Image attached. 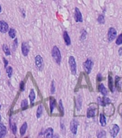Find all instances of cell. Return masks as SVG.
<instances>
[{
	"label": "cell",
	"instance_id": "1",
	"mask_svg": "<svg viewBox=\"0 0 122 138\" xmlns=\"http://www.w3.org/2000/svg\"><path fill=\"white\" fill-rule=\"evenodd\" d=\"M52 57L54 60V61L57 64L60 65L62 61V56L60 49L58 48L56 45H55L52 50Z\"/></svg>",
	"mask_w": 122,
	"mask_h": 138
},
{
	"label": "cell",
	"instance_id": "2",
	"mask_svg": "<svg viewBox=\"0 0 122 138\" xmlns=\"http://www.w3.org/2000/svg\"><path fill=\"white\" fill-rule=\"evenodd\" d=\"M68 63H69V66L70 69V71L72 73L73 75H76V72H77V66H76V62H75V59L73 56H70L69 59H68Z\"/></svg>",
	"mask_w": 122,
	"mask_h": 138
},
{
	"label": "cell",
	"instance_id": "3",
	"mask_svg": "<svg viewBox=\"0 0 122 138\" xmlns=\"http://www.w3.org/2000/svg\"><path fill=\"white\" fill-rule=\"evenodd\" d=\"M93 62L90 58H88L85 62L83 63V69L85 70V71L87 73V74L91 73L92 69H93Z\"/></svg>",
	"mask_w": 122,
	"mask_h": 138
},
{
	"label": "cell",
	"instance_id": "4",
	"mask_svg": "<svg viewBox=\"0 0 122 138\" xmlns=\"http://www.w3.org/2000/svg\"><path fill=\"white\" fill-rule=\"evenodd\" d=\"M34 63H35V66H36L37 69L39 70H42V69L44 68V61H43V58L41 55H37V56H35Z\"/></svg>",
	"mask_w": 122,
	"mask_h": 138
},
{
	"label": "cell",
	"instance_id": "5",
	"mask_svg": "<svg viewBox=\"0 0 122 138\" xmlns=\"http://www.w3.org/2000/svg\"><path fill=\"white\" fill-rule=\"evenodd\" d=\"M117 36V32L116 30L114 28H110L108 31V34H107V37H108V40L109 42H112L114 40Z\"/></svg>",
	"mask_w": 122,
	"mask_h": 138
},
{
	"label": "cell",
	"instance_id": "6",
	"mask_svg": "<svg viewBox=\"0 0 122 138\" xmlns=\"http://www.w3.org/2000/svg\"><path fill=\"white\" fill-rule=\"evenodd\" d=\"M120 130V128L119 127V125L117 124H112L111 126V128H110V135L112 138H116L117 136V135L119 134Z\"/></svg>",
	"mask_w": 122,
	"mask_h": 138
},
{
	"label": "cell",
	"instance_id": "7",
	"mask_svg": "<svg viewBox=\"0 0 122 138\" xmlns=\"http://www.w3.org/2000/svg\"><path fill=\"white\" fill-rule=\"evenodd\" d=\"M78 124H79V123H78V120H76V119H73V120L70 122V131H71V132H72L73 135H76V134H77Z\"/></svg>",
	"mask_w": 122,
	"mask_h": 138
},
{
	"label": "cell",
	"instance_id": "8",
	"mask_svg": "<svg viewBox=\"0 0 122 138\" xmlns=\"http://www.w3.org/2000/svg\"><path fill=\"white\" fill-rule=\"evenodd\" d=\"M21 49H22V55L24 56H27L29 53H30V46L29 44L27 42H23L22 43V46H21Z\"/></svg>",
	"mask_w": 122,
	"mask_h": 138
},
{
	"label": "cell",
	"instance_id": "9",
	"mask_svg": "<svg viewBox=\"0 0 122 138\" xmlns=\"http://www.w3.org/2000/svg\"><path fill=\"white\" fill-rule=\"evenodd\" d=\"M75 20L76 22H83V16L78 7L75 8Z\"/></svg>",
	"mask_w": 122,
	"mask_h": 138
},
{
	"label": "cell",
	"instance_id": "10",
	"mask_svg": "<svg viewBox=\"0 0 122 138\" xmlns=\"http://www.w3.org/2000/svg\"><path fill=\"white\" fill-rule=\"evenodd\" d=\"M9 25L6 22L0 20V32L2 33H6L9 30Z\"/></svg>",
	"mask_w": 122,
	"mask_h": 138
},
{
	"label": "cell",
	"instance_id": "11",
	"mask_svg": "<svg viewBox=\"0 0 122 138\" xmlns=\"http://www.w3.org/2000/svg\"><path fill=\"white\" fill-rule=\"evenodd\" d=\"M98 102L99 104V105L104 106H106L107 104H109L111 101L109 98H106V97H103V98L98 97Z\"/></svg>",
	"mask_w": 122,
	"mask_h": 138
},
{
	"label": "cell",
	"instance_id": "12",
	"mask_svg": "<svg viewBox=\"0 0 122 138\" xmlns=\"http://www.w3.org/2000/svg\"><path fill=\"white\" fill-rule=\"evenodd\" d=\"M7 127H5V125L3 124L2 122H0V138L5 137V135H7Z\"/></svg>",
	"mask_w": 122,
	"mask_h": 138
},
{
	"label": "cell",
	"instance_id": "13",
	"mask_svg": "<svg viewBox=\"0 0 122 138\" xmlns=\"http://www.w3.org/2000/svg\"><path fill=\"white\" fill-rule=\"evenodd\" d=\"M63 38H64V42H65V45H68V46L70 45L71 40H70V36H69L67 31H64V33H63Z\"/></svg>",
	"mask_w": 122,
	"mask_h": 138
},
{
	"label": "cell",
	"instance_id": "14",
	"mask_svg": "<svg viewBox=\"0 0 122 138\" xmlns=\"http://www.w3.org/2000/svg\"><path fill=\"white\" fill-rule=\"evenodd\" d=\"M98 91H99V92L103 96H106L107 94H108V91L106 89V88L104 86V85L101 83V84H100L99 86H98Z\"/></svg>",
	"mask_w": 122,
	"mask_h": 138
},
{
	"label": "cell",
	"instance_id": "15",
	"mask_svg": "<svg viewBox=\"0 0 122 138\" xmlns=\"http://www.w3.org/2000/svg\"><path fill=\"white\" fill-rule=\"evenodd\" d=\"M44 136L45 138H53V129L51 127L48 128L44 132Z\"/></svg>",
	"mask_w": 122,
	"mask_h": 138
},
{
	"label": "cell",
	"instance_id": "16",
	"mask_svg": "<svg viewBox=\"0 0 122 138\" xmlns=\"http://www.w3.org/2000/svg\"><path fill=\"white\" fill-rule=\"evenodd\" d=\"M95 116V109L94 108L90 107L88 108L87 110V117L88 118H92L94 117Z\"/></svg>",
	"mask_w": 122,
	"mask_h": 138
},
{
	"label": "cell",
	"instance_id": "17",
	"mask_svg": "<svg viewBox=\"0 0 122 138\" xmlns=\"http://www.w3.org/2000/svg\"><path fill=\"white\" fill-rule=\"evenodd\" d=\"M35 98H36V94H35V92H34V89H31L30 94H29V99H30V104H32L34 103Z\"/></svg>",
	"mask_w": 122,
	"mask_h": 138
},
{
	"label": "cell",
	"instance_id": "18",
	"mask_svg": "<svg viewBox=\"0 0 122 138\" xmlns=\"http://www.w3.org/2000/svg\"><path fill=\"white\" fill-rule=\"evenodd\" d=\"M42 112H43V106L42 104H40L37 107V109L36 111V117L37 118H40L42 114Z\"/></svg>",
	"mask_w": 122,
	"mask_h": 138
},
{
	"label": "cell",
	"instance_id": "19",
	"mask_svg": "<svg viewBox=\"0 0 122 138\" xmlns=\"http://www.w3.org/2000/svg\"><path fill=\"white\" fill-rule=\"evenodd\" d=\"M27 130V122H24L23 124L22 125V127H20V133L21 136H23Z\"/></svg>",
	"mask_w": 122,
	"mask_h": 138
},
{
	"label": "cell",
	"instance_id": "20",
	"mask_svg": "<svg viewBox=\"0 0 122 138\" xmlns=\"http://www.w3.org/2000/svg\"><path fill=\"white\" fill-rule=\"evenodd\" d=\"M55 105H56L55 99L51 98V99H50V112H51V113H53V111H54Z\"/></svg>",
	"mask_w": 122,
	"mask_h": 138
},
{
	"label": "cell",
	"instance_id": "21",
	"mask_svg": "<svg viewBox=\"0 0 122 138\" xmlns=\"http://www.w3.org/2000/svg\"><path fill=\"white\" fill-rule=\"evenodd\" d=\"M100 124L101 125L102 127H105L106 125V117L104 116L103 114H100Z\"/></svg>",
	"mask_w": 122,
	"mask_h": 138
},
{
	"label": "cell",
	"instance_id": "22",
	"mask_svg": "<svg viewBox=\"0 0 122 138\" xmlns=\"http://www.w3.org/2000/svg\"><path fill=\"white\" fill-rule=\"evenodd\" d=\"M8 34L12 39H14L16 37V30L14 28H10L8 30Z\"/></svg>",
	"mask_w": 122,
	"mask_h": 138
},
{
	"label": "cell",
	"instance_id": "23",
	"mask_svg": "<svg viewBox=\"0 0 122 138\" xmlns=\"http://www.w3.org/2000/svg\"><path fill=\"white\" fill-rule=\"evenodd\" d=\"M2 49H3V51H4V53L5 55H11V51H10V50H9V47H8L7 45H6V44L3 45V46H2Z\"/></svg>",
	"mask_w": 122,
	"mask_h": 138
},
{
	"label": "cell",
	"instance_id": "24",
	"mask_svg": "<svg viewBox=\"0 0 122 138\" xmlns=\"http://www.w3.org/2000/svg\"><path fill=\"white\" fill-rule=\"evenodd\" d=\"M6 72H7V74L8 77L10 78L12 76V73H13V69L11 66H7L6 68Z\"/></svg>",
	"mask_w": 122,
	"mask_h": 138
},
{
	"label": "cell",
	"instance_id": "25",
	"mask_svg": "<svg viewBox=\"0 0 122 138\" xmlns=\"http://www.w3.org/2000/svg\"><path fill=\"white\" fill-rule=\"evenodd\" d=\"M109 89L111 92L114 91V83H113V79L111 76H109Z\"/></svg>",
	"mask_w": 122,
	"mask_h": 138
},
{
	"label": "cell",
	"instance_id": "26",
	"mask_svg": "<svg viewBox=\"0 0 122 138\" xmlns=\"http://www.w3.org/2000/svg\"><path fill=\"white\" fill-rule=\"evenodd\" d=\"M10 127H11V130H12V131L13 132V134L15 135H16V133H17V125L15 123H14V122H10Z\"/></svg>",
	"mask_w": 122,
	"mask_h": 138
},
{
	"label": "cell",
	"instance_id": "27",
	"mask_svg": "<svg viewBox=\"0 0 122 138\" xmlns=\"http://www.w3.org/2000/svg\"><path fill=\"white\" fill-rule=\"evenodd\" d=\"M97 21H98V22L99 24L103 25V24L105 23V18H104V16H103V14H100V15L98 16V19H97Z\"/></svg>",
	"mask_w": 122,
	"mask_h": 138
},
{
	"label": "cell",
	"instance_id": "28",
	"mask_svg": "<svg viewBox=\"0 0 122 138\" xmlns=\"http://www.w3.org/2000/svg\"><path fill=\"white\" fill-rule=\"evenodd\" d=\"M106 136V133L104 130H100L97 133V138H105Z\"/></svg>",
	"mask_w": 122,
	"mask_h": 138
},
{
	"label": "cell",
	"instance_id": "29",
	"mask_svg": "<svg viewBox=\"0 0 122 138\" xmlns=\"http://www.w3.org/2000/svg\"><path fill=\"white\" fill-rule=\"evenodd\" d=\"M27 106H28V102H27V99L22 100V102H21V108L23 109H25L27 108Z\"/></svg>",
	"mask_w": 122,
	"mask_h": 138
},
{
	"label": "cell",
	"instance_id": "30",
	"mask_svg": "<svg viewBox=\"0 0 122 138\" xmlns=\"http://www.w3.org/2000/svg\"><path fill=\"white\" fill-rule=\"evenodd\" d=\"M116 44L117 45H121L122 44V33H121L117 37L116 40Z\"/></svg>",
	"mask_w": 122,
	"mask_h": 138
},
{
	"label": "cell",
	"instance_id": "31",
	"mask_svg": "<svg viewBox=\"0 0 122 138\" xmlns=\"http://www.w3.org/2000/svg\"><path fill=\"white\" fill-rule=\"evenodd\" d=\"M17 45H18V40L16 38L13 42V44H12V50H13L14 51L16 50L17 48Z\"/></svg>",
	"mask_w": 122,
	"mask_h": 138
},
{
	"label": "cell",
	"instance_id": "32",
	"mask_svg": "<svg viewBox=\"0 0 122 138\" xmlns=\"http://www.w3.org/2000/svg\"><path fill=\"white\" fill-rule=\"evenodd\" d=\"M86 36H87V33H86V30H83L81 36V40H84L86 38Z\"/></svg>",
	"mask_w": 122,
	"mask_h": 138
},
{
	"label": "cell",
	"instance_id": "33",
	"mask_svg": "<svg viewBox=\"0 0 122 138\" xmlns=\"http://www.w3.org/2000/svg\"><path fill=\"white\" fill-rule=\"evenodd\" d=\"M51 94H55V82L52 81L51 83V89H50Z\"/></svg>",
	"mask_w": 122,
	"mask_h": 138
},
{
	"label": "cell",
	"instance_id": "34",
	"mask_svg": "<svg viewBox=\"0 0 122 138\" xmlns=\"http://www.w3.org/2000/svg\"><path fill=\"white\" fill-rule=\"evenodd\" d=\"M59 108L61 109V113H62V114H63V113H64V108H63V106H62V100H60V101H59Z\"/></svg>",
	"mask_w": 122,
	"mask_h": 138
},
{
	"label": "cell",
	"instance_id": "35",
	"mask_svg": "<svg viewBox=\"0 0 122 138\" xmlns=\"http://www.w3.org/2000/svg\"><path fill=\"white\" fill-rule=\"evenodd\" d=\"M20 91H23L25 90V83L24 81H22L20 83Z\"/></svg>",
	"mask_w": 122,
	"mask_h": 138
},
{
	"label": "cell",
	"instance_id": "36",
	"mask_svg": "<svg viewBox=\"0 0 122 138\" xmlns=\"http://www.w3.org/2000/svg\"><path fill=\"white\" fill-rule=\"evenodd\" d=\"M3 61H4V67L6 68L7 66V65H8V61L6 60V58H3Z\"/></svg>",
	"mask_w": 122,
	"mask_h": 138
},
{
	"label": "cell",
	"instance_id": "37",
	"mask_svg": "<svg viewBox=\"0 0 122 138\" xmlns=\"http://www.w3.org/2000/svg\"><path fill=\"white\" fill-rule=\"evenodd\" d=\"M119 112L120 113V114L122 116V104H121L119 107Z\"/></svg>",
	"mask_w": 122,
	"mask_h": 138
},
{
	"label": "cell",
	"instance_id": "38",
	"mask_svg": "<svg viewBox=\"0 0 122 138\" xmlns=\"http://www.w3.org/2000/svg\"><path fill=\"white\" fill-rule=\"evenodd\" d=\"M101 79H102L101 75L99 73V74L98 75V81H101Z\"/></svg>",
	"mask_w": 122,
	"mask_h": 138
},
{
	"label": "cell",
	"instance_id": "39",
	"mask_svg": "<svg viewBox=\"0 0 122 138\" xmlns=\"http://www.w3.org/2000/svg\"><path fill=\"white\" fill-rule=\"evenodd\" d=\"M122 48H119V55H121L122 54Z\"/></svg>",
	"mask_w": 122,
	"mask_h": 138
},
{
	"label": "cell",
	"instance_id": "40",
	"mask_svg": "<svg viewBox=\"0 0 122 138\" xmlns=\"http://www.w3.org/2000/svg\"><path fill=\"white\" fill-rule=\"evenodd\" d=\"M1 12V4H0V12Z\"/></svg>",
	"mask_w": 122,
	"mask_h": 138
},
{
	"label": "cell",
	"instance_id": "41",
	"mask_svg": "<svg viewBox=\"0 0 122 138\" xmlns=\"http://www.w3.org/2000/svg\"><path fill=\"white\" fill-rule=\"evenodd\" d=\"M1 114H0V122H1Z\"/></svg>",
	"mask_w": 122,
	"mask_h": 138
},
{
	"label": "cell",
	"instance_id": "42",
	"mask_svg": "<svg viewBox=\"0 0 122 138\" xmlns=\"http://www.w3.org/2000/svg\"><path fill=\"white\" fill-rule=\"evenodd\" d=\"M0 109H1V105H0Z\"/></svg>",
	"mask_w": 122,
	"mask_h": 138
},
{
	"label": "cell",
	"instance_id": "43",
	"mask_svg": "<svg viewBox=\"0 0 122 138\" xmlns=\"http://www.w3.org/2000/svg\"><path fill=\"white\" fill-rule=\"evenodd\" d=\"M0 74H1V73H0Z\"/></svg>",
	"mask_w": 122,
	"mask_h": 138
}]
</instances>
